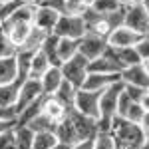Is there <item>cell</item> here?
Instances as JSON below:
<instances>
[{
	"instance_id": "obj_43",
	"label": "cell",
	"mask_w": 149,
	"mask_h": 149,
	"mask_svg": "<svg viewBox=\"0 0 149 149\" xmlns=\"http://www.w3.org/2000/svg\"><path fill=\"white\" fill-rule=\"evenodd\" d=\"M139 103H141V107L145 109V111H149V90L143 95H141V100H139Z\"/></svg>"
},
{
	"instance_id": "obj_15",
	"label": "cell",
	"mask_w": 149,
	"mask_h": 149,
	"mask_svg": "<svg viewBox=\"0 0 149 149\" xmlns=\"http://www.w3.org/2000/svg\"><path fill=\"white\" fill-rule=\"evenodd\" d=\"M64 81V74H62V68L60 66H52L46 74L40 78V84H42V90H44V95H52L56 93V90L62 86Z\"/></svg>"
},
{
	"instance_id": "obj_22",
	"label": "cell",
	"mask_w": 149,
	"mask_h": 149,
	"mask_svg": "<svg viewBox=\"0 0 149 149\" xmlns=\"http://www.w3.org/2000/svg\"><path fill=\"white\" fill-rule=\"evenodd\" d=\"M78 90H80V88H76L74 84H70L68 80H64V81H62V86L56 90L54 95H56V97L64 103L68 109H72V107H74V102H76V93H78Z\"/></svg>"
},
{
	"instance_id": "obj_17",
	"label": "cell",
	"mask_w": 149,
	"mask_h": 149,
	"mask_svg": "<svg viewBox=\"0 0 149 149\" xmlns=\"http://www.w3.org/2000/svg\"><path fill=\"white\" fill-rule=\"evenodd\" d=\"M22 84H24L22 80H14V81H8V84H2L0 86V105L14 107L16 102H18V93H20Z\"/></svg>"
},
{
	"instance_id": "obj_42",
	"label": "cell",
	"mask_w": 149,
	"mask_h": 149,
	"mask_svg": "<svg viewBox=\"0 0 149 149\" xmlns=\"http://www.w3.org/2000/svg\"><path fill=\"white\" fill-rule=\"evenodd\" d=\"M139 125H141V129L145 131V135H149V111H145V113H143L141 121H139Z\"/></svg>"
},
{
	"instance_id": "obj_19",
	"label": "cell",
	"mask_w": 149,
	"mask_h": 149,
	"mask_svg": "<svg viewBox=\"0 0 149 149\" xmlns=\"http://www.w3.org/2000/svg\"><path fill=\"white\" fill-rule=\"evenodd\" d=\"M14 80H18V62H16V54H10L0 58V86Z\"/></svg>"
},
{
	"instance_id": "obj_24",
	"label": "cell",
	"mask_w": 149,
	"mask_h": 149,
	"mask_svg": "<svg viewBox=\"0 0 149 149\" xmlns=\"http://www.w3.org/2000/svg\"><path fill=\"white\" fill-rule=\"evenodd\" d=\"M56 121L50 119L46 113H42V107H40V113L36 115L34 119L28 123V127L34 131V133H42V131H56Z\"/></svg>"
},
{
	"instance_id": "obj_12",
	"label": "cell",
	"mask_w": 149,
	"mask_h": 149,
	"mask_svg": "<svg viewBox=\"0 0 149 149\" xmlns=\"http://www.w3.org/2000/svg\"><path fill=\"white\" fill-rule=\"evenodd\" d=\"M119 76H121V81H123L125 86H137V88L149 90V74L145 72V68H143L141 62L125 68Z\"/></svg>"
},
{
	"instance_id": "obj_25",
	"label": "cell",
	"mask_w": 149,
	"mask_h": 149,
	"mask_svg": "<svg viewBox=\"0 0 149 149\" xmlns=\"http://www.w3.org/2000/svg\"><path fill=\"white\" fill-rule=\"evenodd\" d=\"M58 40H60V36H56L54 32H50L48 38H46V42H44V46H42V52L48 56V60H50L52 66H62V64H60V58H58Z\"/></svg>"
},
{
	"instance_id": "obj_50",
	"label": "cell",
	"mask_w": 149,
	"mask_h": 149,
	"mask_svg": "<svg viewBox=\"0 0 149 149\" xmlns=\"http://www.w3.org/2000/svg\"><path fill=\"white\" fill-rule=\"evenodd\" d=\"M93 2H95V0H86V4H90V6H92Z\"/></svg>"
},
{
	"instance_id": "obj_52",
	"label": "cell",
	"mask_w": 149,
	"mask_h": 149,
	"mask_svg": "<svg viewBox=\"0 0 149 149\" xmlns=\"http://www.w3.org/2000/svg\"><path fill=\"white\" fill-rule=\"evenodd\" d=\"M42 2H44V0H36V4H42Z\"/></svg>"
},
{
	"instance_id": "obj_13",
	"label": "cell",
	"mask_w": 149,
	"mask_h": 149,
	"mask_svg": "<svg viewBox=\"0 0 149 149\" xmlns=\"http://www.w3.org/2000/svg\"><path fill=\"white\" fill-rule=\"evenodd\" d=\"M117 81H121L119 74H95V72H90L81 88L93 90V92H103L105 88H109L111 84H117Z\"/></svg>"
},
{
	"instance_id": "obj_11",
	"label": "cell",
	"mask_w": 149,
	"mask_h": 149,
	"mask_svg": "<svg viewBox=\"0 0 149 149\" xmlns=\"http://www.w3.org/2000/svg\"><path fill=\"white\" fill-rule=\"evenodd\" d=\"M60 12H56L50 6H44V4H36V14H34V26L44 30V32H54L58 20H60Z\"/></svg>"
},
{
	"instance_id": "obj_5",
	"label": "cell",
	"mask_w": 149,
	"mask_h": 149,
	"mask_svg": "<svg viewBox=\"0 0 149 149\" xmlns=\"http://www.w3.org/2000/svg\"><path fill=\"white\" fill-rule=\"evenodd\" d=\"M42 97H44V90H42V84H40V80L28 78V80L22 84V88H20V93H18V102H16V105H14V109H16V115L20 113L24 107L32 105L34 102L42 100Z\"/></svg>"
},
{
	"instance_id": "obj_16",
	"label": "cell",
	"mask_w": 149,
	"mask_h": 149,
	"mask_svg": "<svg viewBox=\"0 0 149 149\" xmlns=\"http://www.w3.org/2000/svg\"><path fill=\"white\" fill-rule=\"evenodd\" d=\"M50 32H44V30H40V28H36L34 24H32V30H30V34L26 38V42H24L20 50L18 52H30V54H36V52H40L42 46H44V42H46V38Z\"/></svg>"
},
{
	"instance_id": "obj_37",
	"label": "cell",
	"mask_w": 149,
	"mask_h": 149,
	"mask_svg": "<svg viewBox=\"0 0 149 149\" xmlns=\"http://www.w3.org/2000/svg\"><path fill=\"white\" fill-rule=\"evenodd\" d=\"M10 54H16V50H14V46L6 40V36L0 34V58L10 56Z\"/></svg>"
},
{
	"instance_id": "obj_29",
	"label": "cell",
	"mask_w": 149,
	"mask_h": 149,
	"mask_svg": "<svg viewBox=\"0 0 149 149\" xmlns=\"http://www.w3.org/2000/svg\"><path fill=\"white\" fill-rule=\"evenodd\" d=\"M93 149H117L111 131H102L93 137Z\"/></svg>"
},
{
	"instance_id": "obj_26",
	"label": "cell",
	"mask_w": 149,
	"mask_h": 149,
	"mask_svg": "<svg viewBox=\"0 0 149 149\" xmlns=\"http://www.w3.org/2000/svg\"><path fill=\"white\" fill-rule=\"evenodd\" d=\"M58 143V137L54 131H42L34 135V149H54Z\"/></svg>"
},
{
	"instance_id": "obj_48",
	"label": "cell",
	"mask_w": 149,
	"mask_h": 149,
	"mask_svg": "<svg viewBox=\"0 0 149 149\" xmlns=\"http://www.w3.org/2000/svg\"><path fill=\"white\" fill-rule=\"evenodd\" d=\"M143 149H149V135L145 137V145H143Z\"/></svg>"
},
{
	"instance_id": "obj_6",
	"label": "cell",
	"mask_w": 149,
	"mask_h": 149,
	"mask_svg": "<svg viewBox=\"0 0 149 149\" xmlns=\"http://www.w3.org/2000/svg\"><path fill=\"white\" fill-rule=\"evenodd\" d=\"M141 38H143V34H139L133 28L121 24V26H117V28H113L109 32V36H107V46H111V48H135Z\"/></svg>"
},
{
	"instance_id": "obj_34",
	"label": "cell",
	"mask_w": 149,
	"mask_h": 149,
	"mask_svg": "<svg viewBox=\"0 0 149 149\" xmlns=\"http://www.w3.org/2000/svg\"><path fill=\"white\" fill-rule=\"evenodd\" d=\"M0 149H18L16 147V137H14V129L6 131L0 135Z\"/></svg>"
},
{
	"instance_id": "obj_31",
	"label": "cell",
	"mask_w": 149,
	"mask_h": 149,
	"mask_svg": "<svg viewBox=\"0 0 149 149\" xmlns=\"http://www.w3.org/2000/svg\"><path fill=\"white\" fill-rule=\"evenodd\" d=\"M88 10H90V4H86L84 0H68L66 14H70V16H84Z\"/></svg>"
},
{
	"instance_id": "obj_7",
	"label": "cell",
	"mask_w": 149,
	"mask_h": 149,
	"mask_svg": "<svg viewBox=\"0 0 149 149\" xmlns=\"http://www.w3.org/2000/svg\"><path fill=\"white\" fill-rule=\"evenodd\" d=\"M125 84L123 81H117V84H111L109 88H105L102 92V97H100V117H113L117 113V100L123 92Z\"/></svg>"
},
{
	"instance_id": "obj_53",
	"label": "cell",
	"mask_w": 149,
	"mask_h": 149,
	"mask_svg": "<svg viewBox=\"0 0 149 149\" xmlns=\"http://www.w3.org/2000/svg\"><path fill=\"white\" fill-rule=\"evenodd\" d=\"M0 34H2V24H0Z\"/></svg>"
},
{
	"instance_id": "obj_18",
	"label": "cell",
	"mask_w": 149,
	"mask_h": 149,
	"mask_svg": "<svg viewBox=\"0 0 149 149\" xmlns=\"http://www.w3.org/2000/svg\"><path fill=\"white\" fill-rule=\"evenodd\" d=\"M107 50H109V54L117 60V64H119L123 70L141 62V58H139L135 48H111V46H107Z\"/></svg>"
},
{
	"instance_id": "obj_32",
	"label": "cell",
	"mask_w": 149,
	"mask_h": 149,
	"mask_svg": "<svg viewBox=\"0 0 149 149\" xmlns=\"http://www.w3.org/2000/svg\"><path fill=\"white\" fill-rule=\"evenodd\" d=\"M143 113H145V109L141 107V103L139 102H133L129 107H127V111H125V119H129V121H133V123H139L141 121V117H143Z\"/></svg>"
},
{
	"instance_id": "obj_23",
	"label": "cell",
	"mask_w": 149,
	"mask_h": 149,
	"mask_svg": "<svg viewBox=\"0 0 149 149\" xmlns=\"http://www.w3.org/2000/svg\"><path fill=\"white\" fill-rule=\"evenodd\" d=\"M34 131L28 125H16L14 127V137L18 149H34Z\"/></svg>"
},
{
	"instance_id": "obj_30",
	"label": "cell",
	"mask_w": 149,
	"mask_h": 149,
	"mask_svg": "<svg viewBox=\"0 0 149 149\" xmlns=\"http://www.w3.org/2000/svg\"><path fill=\"white\" fill-rule=\"evenodd\" d=\"M22 0H12V2H6V4H0V24H4L6 20H10L14 16V12L22 6Z\"/></svg>"
},
{
	"instance_id": "obj_28",
	"label": "cell",
	"mask_w": 149,
	"mask_h": 149,
	"mask_svg": "<svg viewBox=\"0 0 149 149\" xmlns=\"http://www.w3.org/2000/svg\"><path fill=\"white\" fill-rule=\"evenodd\" d=\"M40 107H42V100H38V102H34L32 105L24 107L22 111L18 113V125H28L36 115L40 113Z\"/></svg>"
},
{
	"instance_id": "obj_46",
	"label": "cell",
	"mask_w": 149,
	"mask_h": 149,
	"mask_svg": "<svg viewBox=\"0 0 149 149\" xmlns=\"http://www.w3.org/2000/svg\"><path fill=\"white\" fill-rule=\"evenodd\" d=\"M141 6L145 8V12L149 14V0H141Z\"/></svg>"
},
{
	"instance_id": "obj_47",
	"label": "cell",
	"mask_w": 149,
	"mask_h": 149,
	"mask_svg": "<svg viewBox=\"0 0 149 149\" xmlns=\"http://www.w3.org/2000/svg\"><path fill=\"white\" fill-rule=\"evenodd\" d=\"M141 64H143V68H145V72H147V74H149V60H143Z\"/></svg>"
},
{
	"instance_id": "obj_21",
	"label": "cell",
	"mask_w": 149,
	"mask_h": 149,
	"mask_svg": "<svg viewBox=\"0 0 149 149\" xmlns=\"http://www.w3.org/2000/svg\"><path fill=\"white\" fill-rule=\"evenodd\" d=\"M50 68H52V64H50L48 56L40 50V52H36L34 56H32V62H30V78L40 80Z\"/></svg>"
},
{
	"instance_id": "obj_33",
	"label": "cell",
	"mask_w": 149,
	"mask_h": 149,
	"mask_svg": "<svg viewBox=\"0 0 149 149\" xmlns=\"http://www.w3.org/2000/svg\"><path fill=\"white\" fill-rule=\"evenodd\" d=\"M133 103V100L129 97V93L125 92V88H123V92H121V95H119V100H117V113L115 115H119V117H123L127 111V107Z\"/></svg>"
},
{
	"instance_id": "obj_35",
	"label": "cell",
	"mask_w": 149,
	"mask_h": 149,
	"mask_svg": "<svg viewBox=\"0 0 149 149\" xmlns=\"http://www.w3.org/2000/svg\"><path fill=\"white\" fill-rule=\"evenodd\" d=\"M135 50H137L141 62H143V60H149V34H145L141 40H139V44L135 46Z\"/></svg>"
},
{
	"instance_id": "obj_10",
	"label": "cell",
	"mask_w": 149,
	"mask_h": 149,
	"mask_svg": "<svg viewBox=\"0 0 149 149\" xmlns=\"http://www.w3.org/2000/svg\"><path fill=\"white\" fill-rule=\"evenodd\" d=\"M30 30H32V24H28V22H4L2 24V34L6 36V40L14 46L16 52L26 42Z\"/></svg>"
},
{
	"instance_id": "obj_4",
	"label": "cell",
	"mask_w": 149,
	"mask_h": 149,
	"mask_svg": "<svg viewBox=\"0 0 149 149\" xmlns=\"http://www.w3.org/2000/svg\"><path fill=\"white\" fill-rule=\"evenodd\" d=\"M100 97H102V92H93V90L80 88L78 93H76L74 109H78L80 113L88 115V117L97 119L100 117Z\"/></svg>"
},
{
	"instance_id": "obj_39",
	"label": "cell",
	"mask_w": 149,
	"mask_h": 149,
	"mask_svg": "<svg viewBox=\"0 0 149 149\" xmlns=\"http://www.w3.org/2000/svg\"><path fill=\"white\" fill-rule=\"evenodd\" d=\"M125 92L129 93V97H131L133 102H139V100H141V95L147 92V90H143V88H137V86H125Z\"/></svg>"
},
{
	"instance_id": "obj_2",
	"label": "cell",
	"mask_w": 149,
	"mask_h": 149,
	"mask_svg": "<svg viewBox=\"0 0 149 149\" xmlns=\"http://www.w3.org/2000/svg\"><path fill=\"white\" fill-rule=\"evenodd\" d=\"M60 68H62V74H64V80L74 84L76 88H81L86 78H88V74H90V60L84 58L78 52L74 58H70L68 62H64Z\"/></svg>"
},
{
	"instance_id": "obj_36",
	"label": "cell",
	"mask_w": 149,
	"mask_h": 149,
	"mask_svg": "<svg viewBox=\"0 0 149 149\" xmlns=\"http://www.w3.org/2000/svg\"><path fill=\"white\" fill-rule=\"evenodd\" d=\"M42 4L54 8V10L60 12V14H66V10H68V0H44Z\"/></svg>"
},
{
	"instance_id": "obj_1",
	"label": "cell",
	"mask_w": 149,
	"mask_h": 149,
	"mask_svg": "<svg viewBox=\"0 0 149 149\" xmlns=\"http://www.w3.org/2000/svg\"><path fill=\"white\" fill-rule=\"evenodd\" d=\"M111 135L115 139L117 149H143L145 145V131L139 123H133L125 117L115 115L111 123Z\"/></svg>"
},
{
	"instance_id": "obj_3",
	"label": "cell",
	"mask_w": 149,
	"mask_h": 149,
	"mask_svg": "<svg viewBox=\"0 0 149 149\" xmlns=\"http://www.w3.org/2000/svg\"><path fill=\"white\" fill-rule=\"evenodd\" d=\"M54 34L60 38H72V40H80L88 34L86 28V20L84 16H70V14H62L58 20Z\"/></svg>"
},
{
	"instance_id": "obj_41",
	"label": "cell",
	"mask_w": 149,
	"mask_h": 149,
	"mask_svg": "<svg viewBox=\"0 0 149 149\" xmlns=\"http://www.w3.org/2000/svg\"><path fill=\"white\" fill-rule=\"evenodd\" d=\"M72 149H93V137L92 139H81L78 143H74Z\"/></svg>"
},
{
	"instance_id": "obj_51",
	"label": "cell",
	"mask_w": 149,
	"mask_h": 149,
	"mask_svg": "<svg viewBox=\"0 0 149 149\" xmlns=\"http://www.w3.org/2000/svg\"><path fill=\"white\" fill-rule=\"evenodd\" d=\"M6 2H12V0H0V4H6Z\"/></svg>"
},
{
	"instance_id": "obj_45",
	"label": "cell",
	"mask_w": 149,
	"mask_h": 149,
	"mask_svg": "<svg viewBox=\"0 0 149 149\" xmlns=\"http://www.w3.org/2000/svg\"><path fill=\"white\" fill-rule=\"evenodd\" d=\"M54 149H72V145H68V143H62V141H58L56 145H54Z\"/></svg>"
},
{
	"instance_id": "obj_20",
	"label": "cell",
	"mask_w": 149,
	"mask_h": 149,
	"mask_svg": "<svg viewBox=\"0 0 149 149\" xmlns=\"http://www.w3.org/2000/svg\"><path fill=\"white\" fill-rule=\"evenodd\" d=\"M80 52V40H72V38H60L58 40V58L60 64L68 62L70 58H74Z\"/></svg>"
},
{
	"instance_id": "obj_44",
	"label": "cell",
	"mask_w": 149,
	"mask_h": 149,
	"mask_svg": "<svg viewBox=\"0 0 149 149\" xmlns=\"http://www.w3.org/2000/svg\"><path fill=\"white\" fill-rule=\"evenodd\" d=\"M119 4L123 8H129V6H135V4H141V0H119Z\"/></svg>"
},
{
	"instance_id": "obj_9",
	"label": "cell",
	"mask_w": 149,
	"mask_h": 149,
	"mask_svg": "<svg viewBox=\"0 0 149 149\" xmlns=\"http://www.w3.org/2000/svg\"><path fill=\"white\" fill-rule=\"evenodd\" d=\"M105 48H107V38H103V36L88 32L84 38H80V54L84 58H88L90 62L102 56Z\"/></svg>"
},
{
	"instance_id": "obj_8",
	"label": "cell",
	"mask_w": 149,
	"mask_h": 149,
	"mask_svg": "<svg viewBox=\"0 0 149 149\" xmlns=\"http://www.w3.org/2000/svg\"><path fill=\"white\" fill-rule=\"evenodd\" d=\"M123 24L143 36L149 34V14L145 12V8L141 4L129 6V8L123 10Z\"/></svg>"
},
{
	"instance_id": "obj_49",
	"label": "cell",
	"mask_w": 149,
	"mask_h": 149,
	"mask_svg": "<svg viewBox=\"0 0 149 149\" xmlns=\"http://www.w3.org/2000/svg\"><path fill=\"white\" fill-rule=\"evenodd\" d=\"M24 4H36V0H22Z\"/></svg>"
},
{
	"instance_id": "obj_40",
	"label": "cell",
	"mask_w": 149,
	"mask_h": 149,
	"mask_svg": "<svg viewBox=\"0 0 149 149\" xmlns=\"http://www.w3.org/2000/svg\"><path fill=\"white\" fill-rule=\"evenodd\" d=\"M16 125H18L16 121H10V119H0V135H2V133H6V131H10V129H14Z\"/></svg>"
},
{
	"instance_id": "obj_27",
	"label": "cell",
	"mask_w": 149,
	"mask_h": 149,
	"mask_svg": "<svg viewBox=\"0 0 149 149\" xmlns=\"http://www.w3.org/2000/svg\"><path fill=\"white\" fill-rule=\"evenodd\" d=\"M90 8L100 12V14H113V12L121 10L123 6L119 4V0H95Z\"/></svg>"
},
{
	"instance_id": "obj_14",
	"label": "cell",
	"mask_w": 149,
	"mask_h": 149,
	"mask_svg": "<svg viewBox=\"0 0 149 149\" xmlns=\"http://www.w3.org/2000/svg\"><path fill=\"white\" fill-rule=\"evenodd\" d=\"M42 113H46L50 119H54L56 123H60L68 115V107L52 93V95H44L42 97Z\"/></svg>"
},
{
	"instance_id": "obj_38",
	"label": "cell",
	"mask_w": 149,
	"mask_h": 149,
	"mask_svg": "<svg viewBox=\"0 0 149 149\" xmlns=\"http://www.w3.org/2000/svg\"><path fill=\"white\" fill-rule=\"evenodd\" d=\"M0 119H10V121H16V123H18L16 109H14V107H4V105H0Z\"/></svg>"
}]
</instances>
